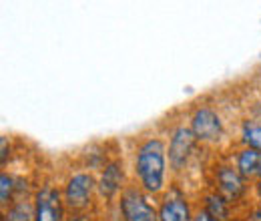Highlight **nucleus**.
<instances>
[{
	"instance_id": "8",
	"label": "nucleus",
	"mask_w": 261,
	"mask_h": 221,
	"mask_svg": "<svg viewBox=\"0 0 261 221\" xmlns=\"http://www.w3.org/2000/svg\"><path fill=\"white\" fill-rule=\"evenodd\" d=\"M195 209L197 203L179 181H171L169 189L157 199L159 221H193Z\"/></svg>"
},
{
	"instance_id": "1",
	"label": "nucleus",
	"mask_w": 261,
	"mask_h": 221,
	"mask_svg": "<svg viewBox=\"0 0 261 221\" xmlns=\"http://www.w3.org/2000/svg\"><path fill=\"white\" fill-rule=\"evenodd\" d=\"M130 181L159 199L171 185L167 139L161 133L143 135L130 151Z\"/></svg>"
},
{
	"instance_id": "14",
	"label": "nucleus",
	"mask_w": 261,
	"mask_h": 221,
	"mask_svg": "<svg viewBox=\"0 0 261 221\" xmlns=\"http://www.w3.org/2000/svg\"><path fill=\"white\" fill-rule=\"evenodd\" d=\"M16 175H12L10 171H2L0 173V207L6 209L14 199H16Z\"/></svg>"
},
{
	"instance_id": "10",
	"label": "nucleus",
	"mask_w": 261,
	"mask_h": 221,
	"mask_svg": "<svg viewBox=\"0 0 261 221\" xmlns=\"http://www.w3.org/2000/svg\"><path fill=\"white\" fill-rule=\"evenodd\" d=\"M197 205L201 209H205L215 221H235L241 219L237 217V207H233L225 197H221L217 191H213L211 187L203 189V193L199 195Z\"/></svg>"
},
{
	"instance_id": "9",
	"label": "nucleus",
	"mask_w": 261,
	"mask_h": 221,
	"mask_svg": "<svg viewBox=\"0 0 261 221\" xmlns=\"http://www.w3.org/2000/svg\"><path fill=\"white\" fill-rule=\"evenodd\" d=\"M34 221H68L59 183L40 181L33 193Z\"/></svg>"
},
{
	"instance_id": "20",
	"label": "nucleus",
	"mask_w": 261,
	"mask_h": 221,
	"mask_svg": "<svg viewBox=\"0 0 261 221\" xmlns=\"http://www.w3.org/2000/svg\"><path fill=\"white\" fill-rule=\"evenodd\" d=\"M235 221H243V217H241V219H235Z\"/></svg>"
},
{
	"instance_id": "6",
	"label": "nucleus",
	"mask_w": 261,
	"mask_h": 221,
	"mask_svg": "<svg viewBox=\"0 0 261 221\" xmlns=\"http://www.w3.org/2000/svg\"><path fill=\"white\" fill-rule=\"evenodd\" d=\"M117 221H159L157 199L130 181L113 205Z\"/></svg>"
},
{
	"instance_id": "12",
	"label": "nucleus",
	"mask_w": 261,
	"mask_h": 221,
	"mask_svg": "<svg viewBox=\"0 0 261 221\" xmlns=\"http://www.w3.org/2000/svg\"><path fill=\"white\" fill-rule=\"evenodd\" d=\"M237 145L249 147L261 153V121L257 119H243L237 131Z\"/></svg>"
},
{
	"instance_id": "13",
	"label": "nucleus",
	"mask_w": 261,
	"mask_h": 221,
	"mask_svg": "<svg viewBox=\"0 0 261 221\" xmlns=\"http://www.w3.org/2000/svg\"><path fill=\"white\" fill-rule=\"evenodd\" d=\"M2 221H34L33 197H16L2 209Z\"/></svg>"
},
{
	"instance_id": "2",
	"label": "nucleus",
	"mask_w": 261,
	"mask_h": 221,
	"mask_svg": "<svg viewBox=\"0 0 261 221\" xmlns=\"http://www.w3.org/2000/svg\"><path fill=\"white\" fill-rule=\"evenodd\" d=\"M68 217L91 215L97 209V175L89 169H68L59 183Z\"/></svg>"
},
{
	"instance_id": "18",
	"label": "nucleus",
	"mask_w": 261,
	"mask_h": 221,
	"mask_svg": "<svg viewBox=\"0 0 261 221\" xmlns=\"http://www.w3.org/2000/svg\"><path fill=\"white\" fill-rule=\"evenodd\" d=\"M193 221H215L205 209H201L199 205H197V209H195V215H193Z\"/></svg>"
},
{
	"instance_id": "17",
	"label": "nucleus",
	"mask_w": 261,
	"mask_h": 221,
	"mask_svg": "<svg viewBox=\"0 0 261 221\" xmlns=\"http://www.w3.org/2000/svg\"><path fill=\"white\" fill-rule=\"evenodd\" d=\"M68 221H111L107 217V213L105 215H100V213H91V215H81V217H68Z\"/></svg>"
},
{
	"instance_id": "5",
	"label": "nucleus",
	"mask_w": 261,
	"mask_h": 221,
	"mask_svg": "<svg viewBox=\"0 0 261 221\" xmlns=\"http://www.w3.org/2000/svg\"><path fill=\"white\" fill-rule=\"evenodd\" d=\"M209 187L217 191L221 197H225L233 207L243 205L247 201V197H251V183L241 177V173L235 169V165L229 159L217 161L211 167V185Z\"/></svg>"
},
{
	"instance_id": "3",
	"label": "nucleus",
	"mask_w": 261,
	"mask_h": 221,
	"mask_svg": "<svg viewBox=\"0 0 261 221\" xmlns=\"http://www.w3.org/2000/svg\"><path fill=\"white\" fill-rule=\"evenodd\" d=\"M187 125L191 127L197 143L201 147H217L227 135L225 117L211 103H197L187 115Z\"/></svg>"
},
{
	"instance_id": "15",
	"label": "nucleus",
	"mask_w": 261,
	"mask_h": 221,
	"mask_svg": "<svg viewBox=\"0 0 261 221\" xmlns=\"http://www.w3.org/2000/svg\"><path fill=\"white\" fill-rule=\"evenodd\" d=\"M0 147H2V153H0V163H2V171L6 169V163L12 157V149H10V139L8 137H2L0 139Z\"/></svg>"
},
{
	"instance_id": "7",
	"label": "nucleus",
	"mask_w": 261,
	"mask_h": 221,
	"mask_svg": "<svg viewBox=\"0 0 261 221\" xmlns=\"http://www.w3.org/2000/svg\"><path fill=\"white\" fill-rule=\"evenodd\" d=\"M130 183V173L125 159L119 153L97 173V197L100 203L113 207L119 195Z\"/></svg>"
},
{
	"instance_id": "16",
	"label": "nucleus",
	"mask_w": 261,
	"mask_h": 221,
	"mask_svg": "<svg viewBox=\"0 0 261 221\" xmlns=\"http://www.w3.org/2000/svg\"><path fill=\"white\" fill-rule=\"evenodd\" d=\"M251 199H253L255 205H261V177H257L251 183Z\"/></svg>"
},
{
	"instance_id": "4",
	"label": "nucleus",
	"mask_w": 261,
	"mask_h": 221,
	"mask_svg": "<svg viewBox=\"0 0 261 221\" xmlns=\"http://www.w3.org/2000/svg\"><path fill=\"white\" fill-rule=\"evenodd\" d=\"M165 139H167V159H169L171 175L181 177L191 167L201 145L197 143L195 135H193L191 127L187 125V121L169 127Z\"/></svg>"
},
{
	"instance_id": "11",
	"label": "nucleus",
	"mask_w": 261,
	"mask_h": 221,
	"mask_svg": "<svg viewBox=\"0 0 261 221\" xmlns=\"http://www.w3.org/2000/svg\"><path fill=\"white\" fill-rule=\"evenodd\" d=\"M229 161L235 165V169L241 173V177L247 179L249 183H253V181L257 179V173H259V165H261L259 151L237 145V149L231 153Z\"/></svg>"
},
{
	"instance_id": "19",
	"label": "nucleus",
	"mask_w": 261,
	"mask_h": 221,
	"mask_svg": "<svg viewBox=\"0 0 261 221\" xmlns=\"http://www.w3.org/2000/svg\"><path fill=\"white\" fill-rule=\"evenodd\" d=\"M257 177H261V165H259V173H257Z\"/></svg>"
}]
</instances>
